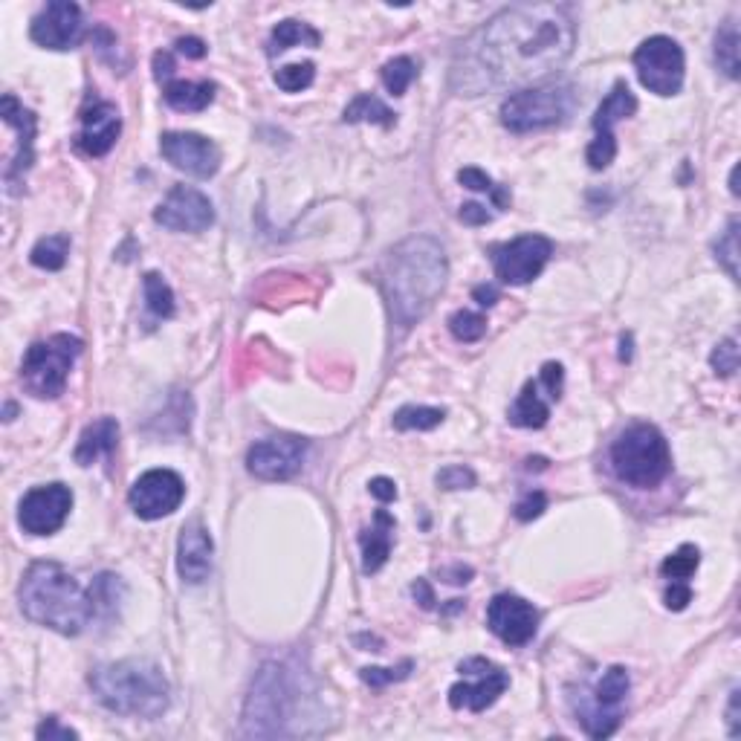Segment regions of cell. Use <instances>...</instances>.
<instances>
[{
  "instance_id": "6da1fadb",
  "label": "cell",
  "mask_w": 741,
  "mask_h": 741,
  "mask_svg": "<svg viewBox=\"0 0 741 741\" xmlns=\"http://www.w3.org/2000/svg\"><path fill=\"white\" fill-rule=\"evenodd\" d=\"M577 44L568 6L519 3L501 9L455 55L452 87L467 96L510 84L536 82L559 70Z\"/></svg>"
},
{
  "instance_id": "7a4b0ae2",
  "label": "cell",
  "mask_w": 741,
  "mask_h": 741,
  "mask_svg": "<svg viewBox=\"0 0 741 741\" xmlns=\"http://www.w3.org/2000/svg\"><path fill=\"white\" fill-rule=\"evenodd\" d=\"M446 275V249L432 235H414L391 249L380 267V287L391 322L400 330L417 325L440 299Z\"/></svg>"
},
{
  "instance_id": "3957f363",
  "label": "cell",
  "mask_w": 741,
  "mask_h": 741,
  "mask_svg": "<svg viewBox=\"0 0 741 741\" xmlns=\"http://www.w3.org/2000/svg\"><path fill=\"white\" fill-rule=\"evenodd\" d=\"M21 608L32 623L64 637L82 634L99 617L93 582L90 588H82L79 579L58 562L29 565L21 582Z\"/></svg>"
},
{
  "instance_id": "277c9868",
  "label": "cell",
  "mask_w": 741,
  "mask_h": 741,
  "mask_svg": "<svg viewBox=\"0 0 741 741\" xmlns=\"http://www.w3.org/2000/svg\"><path fill=\"white\" fill-rule=\"evenodd\" d=\"M90 689L99 704L116 715L160 718L168 710V681L154 660L128 658L102 663L90 672Z\"/></svg>"
},
{
  "instance_id": "5b68a950",
  "label": "cell",
  "mask_w": 741,
  "mask_h": 741,
  "mask_svg": "<svg viewBox=\"0 0 741 741\" xmlns=\"http://www.w3.org/2000/svg\"><path fill=\"white\" fill-rule=\"evenodd\" d=\"M302 675L287 663L270 660L261 666L249 689L244 710V733L247 736H290L293 715L302 707Z\"/></svg>"
},
{
  "instance_id": "8992f818",
  "label": "cell",
  "mask_w": 741,
  "mask_h": 741,
  "mask_svg": "<svg viewBox=\"0 0 741 741\" xmlns=\"http://www.w3.org/2000/svg\"><path fill=\"white\" fill-rule=\"evenodd\" d=\"M611 467L620 481L637 490L658 487L672 469L669 443L652 423H634L611 446Z\"/></svg>"
},
{
  "instance_id": "52a82bcc",
  "label": "cell",
  "mask_w": 741,
  "mask_h": 741,
  "mask_svg": "<svg viewBox=\"0 0 741 741\" xmlns=\"http://www.w3.org/2000/svg\"><path fill=\"white\" fill-rule=\"evenodd\" d=\"M577 108V90L568 82L533 84L516 90L501 105V125L513 134H533L562 125Z\"/></svg>"
},
{
  "instance_id": "ba28073f",
  "label": "cell",
  "mask_w": 741,
  "mask_h": 741,
  "mask_svg": "<svg viewBox=\"0 0 741 741\" xmlns=\"http://www.w3.org/2000/svg\"><path fill=\"white\" fill-rule=\"evenodd\" d=\"M84 342L73 333H55L44 342H35L21 365V383L38 400H55L64 394L73 362L82 354Z\"/></svg>"
},
{
  "instance_id": "9c48e42d",
  "label": "cell",
  "mask_w": 741,
  "mask_h": 741,
  "mask_svg": "<svg viewBox=\"0 0 741 741\" xmlns=\"http://www.w3.org/2000/svg\"><path fill=\"white\" fill-rule=\"evenodd\" d=\"M634 70H637V79L646 90H652L658 96H675V93H681L684 76H687L684 50L678 41H672L666 35H652L637 47Z\"/></svg>"
},
{
  "instance_id": "30bf717a",
  "label": "cell",
  "mask_w": 741,
  "mask_h": 741,
  "mask_svg": "<svg viewBox=\"0 0 741 741\" xmlns=\"http://www.w3.org/2000/svg\"><path fill=\"white\" fill-rule=\"evenodd\" d=\"M629 689H632V678L623 666H611L597 681L591 701L579 707V721L591 739H608L620 727Z\"/></svg>"
},
{
  "instance_id": "8fae6325",
  "label": "cell",
  "mask_w": 741,
  "mask_h": 741,
  "mask_svg": "<svg viewBox=\"0 0 741 741\" xmlns=\"http://www.w3.org/2000/svg\"><path fill=\"white\" fill-rule=\"evenodd\" d=\"M550 255H553V241L545 235H522L510 244H498L493 247V267L495 275L504 284L522 287L530 284L533 278H539L542 270L548 267Z\"/></svg>"
},
{
  "instance_id": "7c38bea8",
  "label": "cell",
  "mask_w": 741,
  "mask_h": 741,
  "mask_svg": "<svg viewBox=\"0 0 741 741\" xmlns=\"http://www.w3.org/2000/svg\"><path fill=\"white\" fill-rule=\"evenodd\" d=\"M461 675L475 678L472 684H455L449 689V707L452 710H469V713H484L510 687V678L501 666H495L487 658H467L458 666Z\"/></svg>"
},
{
  "instance_id": "4fadbf2b",
  "label": "cell",
  "mask_w": 741,
  "mask_h": 741,
  "mask_svg": "<svg viewBox=\"0 0 741 741\" xmlns=\"http://www.w3.org/2000/svg\"><path fill=\"white\" fill-rule=\"evenodd\" d=\"M186 498V484L177 472L171 469H148L139 475L128 493L131 510L145 522H157L171 516Z\"/></svg>"
},
{
  "instance_id": "5bb4252c",
  "label": "cell",
  "mask_w": 741,
  "mask_h": 741,
  "mask_svg": "<svg viewBox=\"0 0 741 741\" xmlns=\"http://www.w3.org/2000/svg\"><path fill=\"white\" fill-rule=\"evenodd\" d=\"M73 510V493L64 484L35 487L24 495L18 507V524L29 536H53L58 533Z\"/></svg>"
},
{
  "instance_id": "9a60e30c",
  "label": "cell",
  "mask_w": 741,
  "mask_h": 741,
  "mask_svg": "<svg viewBox=\"0 0 741 741\" xmlns=\"http://www.w3.org/2000/svg\"><path fill=\"white\" fill-rule=\"evenodd\" d=\"M29 35H32V41L38 47L58 50V53L73 50V47L82 44L84 38L82 9L76 3H70V0H53L35 15Z\"/></svg>"
},
{
  "instance_id": "2e32d148",
  "label": "cell",
  "mask_w": 741,
  "mask_h": 741,
  "mask_svg": "<svg viewBox=\"0 0 741 741\" xmlns=\"http://www.w3.org/2000/svg\"><path fill=\"white\" fill-rule=\"evenodd\" d=\"M160 154L177 171H186L189 177L209 180L220 168V148L209 137H200L192 131H168L160 137Z\"/></svg>"
},
{
  "instance_id": "e0dca14e",
  "label": "cell",
  "mask_w": 741,
  "mask_h": 741,
  "mask_svg": "<svg viewBox=\"0 0 741 741\" xmlns=\"http://www.w3.org/2000/svg\"><path fill=\"white\" fill-rule=\"evenodd\" d=\"M307 440L302 438H267L258 440L247 452V469L261 481H287L304 464Z\"/></svg>"
},
{
  "instance_id": "ac0fdd59",
  "label": "cell",
  "mask_w": 741,
  "mask_h": 741,
  "mask_svg": "<svg viewBox=\"0 0 741 741\" xmlns=\"http://www.w3.org/2000/svg\"><path fill=\"white\" fill-rule=\"evenodd\" d=\"M154 220L171 232H203L215 223V206L194 186H174L157 206Z\"/></svg>"
},
{
  "instance_id": "d6986e66",
  "label": "cell",
  "mask_w": 741,
  "mask_h": 741,
  "mask_svg": "<svg viewBox=\"0 0 741 741\" xmlns=\"http://www.w3.org/2000/svg\"><path fill=\"white\" fill-rule=\"evenodd\" d=\"M0 116L9 128L18 131V151L12 154V160L3 171V183H6V192L18 194L21 192V183H24V174L29 171V165L35 160V128H38V119L29 108H24L12 93L3 96L0 102Z\"/></svg>"
},
{
  "instance_id": "ffe728a7",
  "label": "cell",
  "mask_w": 741,
  "mask_h": 741,
  "mask_svg": "<svg viewBox=\"0 0 741 741\" xmlns=\"http://www.w3.org/2000/svg\"><path fill=\"white\" fill-rule=\"evenodd\" d=\"M487 626L507 646H524L536 637L539 611L516 594H498L487 605Z\"/></svg>"
},
{
  "instance_id": "44dd1931",
  "label": "cell",
  "mask_w": 741,
  "mask_h": 741,
  "mask_svg": "<svg viewBox=\"0 0 741 741\" xmlns=\"http://www.w3.org/2000/svg\"><path fill=\"white\" fill-rule=\"evenodd\" d=\"M122 134V116L110 102H93L82 110V131L76 145L87 157H105Z\"/></svg>"
},
{
  "instance_id": "7402d4cb",
  "label": "cell",
  "mask_w": 741,
  "mask_h": 741,
  "mask_svg": "<svg viewBox=\"0 0 741 741\" xmlns=\"http://www.w3.org/2000/svg\"><path fill=\"white\" fill-rule=\"evenodd\" d=\"M212 536L203 524L189 522L180 533V542H177V571L183 582L189 585H203L209 574H212Z\"/></svg>"
},
{
  "instance_id": "603a6c76",
  "label": "cell",
  "mask_w": 741,
  "mask_h": 741,
  "mask_svg": "<svg viewBox=\"0 0 741 741\" xmlns=\"http://www.w3.org/2000/svg\"><path fill=\"white\" fill-rule=\"evenodd\" d=\"M116 446H119V423L113 417H102L84 429L73 458L79 467H93L99 458H110Z\"/></svg>"
},
{
  "instance_id": "cb8c5ba5",
  "label": "cell",
  "mask_w": 741,
  "mask_h": 741,
  "mask_svg": "<svg viewBox=\"0 0 741 741\" xmlns=\"http://www.w3.org/2000/svg\"><path fill=\"white\" fill-rule=\"evenodd\" d=\"M359 545H362V571L365 574H377L388 562L391 556V545H394V519L377 510L374 513V527L362 530L359 536Z\"/></svg>"
},
{
  "instance_id": "d4e9b609",
  "label": "cell",
  "mask_w": 741,
  "mask_h": 741,
  "mask_svg": "<svg viewBox=\"0 0 741 741\" xmlns=\"http://www.w3.org/2000/svg\"><path fill=\"white\" fill-rule=\"evenodd\" d=\"M550 417V400L542 397V383L530 380L524 385L519 400L513 403L510 409V423L513 426H522V429H542Z\"/></svg>"
},
{
  "instance_id": "484cf974",
  "label": "cell",
  "mask_w": 741,
  "mask_h": 741,
  "mask_svg": "<svg viewBox=\"0 0 741 741\" xmlns=\"http://www.w3.org/2000/svg\"><path fill=\"white\" fill-rule=\"evenodd\" d=\"M215 82H183V79H171L163 87L165 102L174 110L183 113H197V110L209 108L215 99Z\"/></svg>"
},
{
  "instance_id": "4316f807",
  "label": "cell",
  "mask_w": 741,
  "mask_h": 741,
  "mask_svg": "<svg viewBox=\"0 0 741 741\" xmlns=\"http://www.w3.org/2000/svg\"><path fill=\"white\" fill-rule=\"evenodd\" d=\"M634 110H637V99H634V93L629 90V84L617 82L611 87V93L603 99V105L597 108L594 119H591V125H594L597 134H600V131H611L617 122H623V119L634 116Z\"/></svg>"
},
{
  "instance_id": "83f0119b",
  "label": "cell",
  "mask_w": 741,
  "mask_h": 741,
  "mask_svg": "<svg viewBox=\"0 0 741 741\" xmlns=\"http://www.w3.org/2000/svg\"><path fill=\"white\" fill-rule=\"evenodd\" d=\"M299 44L302 47H319L322 44L319 29H313L310 24H302V21H281L273 29V35H270L267 53L278 55L284 53V50H290V47H299Z\"/></svg>"
},
{
  "instance_id": "f1b7e54d",
  "label": "cell",
  "mask_w": 741,
  "mask_h": 741,
  "mask_svg": "<svg viewBox=\"0 0 741 741\" xmlns=\"http://www.w3.org/2000/svg\"><path fill=\"white\" fill-rule=\"evenodd\" d=\"M342 119L345 122H374V125L391 128L397 122V113L388 108L383 99H377L374 93H359L357 99L345 108Z\"/></svg>"
},
{
  "instance_id": "f546056e",
  "label": "cell",
  "mask_w": 741,
  "mask_h": 741,
  "mask_svg": "<svg viewBox=\"0 0 741 741\" xmlns=\"http://www.w3.org/2000/svg\"><path fill=\"white\" fill-rule=\"evenodd\" d=\"M715 64L727 79H739V27L736 21H727L715 32Z\"/></svg>"
},
{
  "instance_id": "4dcf8cb0",
  "label": "cell",
  "mask_w": 741,
  "mask_h": 741,
  "mask_svg": "<svg viewBox=\"0 0 741 741\" xmlns=\"http://www.w3.org/2000/svg\"><path fill=\"white\" fill-rule=\"evenodd\" d=\"M67 255H70V235H47L41 238L32 252H29V261L38 267V270H61L67 264Z\"/></svg>"
},
{
  "instance_id": "1f68e13d",
  "label": "cell",
  "mask_w": 741,
  "mask_h": 741,
  "mask_svg": "<svg viewBox=\"0 0 741 741\" xmlns=\"http://www.w3.org/2000/svg\"><path fill=\"white\" fill-rule=\"evenodd\" d=\"M446 412L432 409V406H403L394 414V429L397 432H429L443 423Z\"/></svg>"
},
{
  "instance_id": "d6a6232c",
  "label": "cell",
  "mask_w": 741,
  "mask_h": 741,
  "mask_svg": "<svg viewBox=\"0 0 741 741\" xmlns=\"http://www.w3.org/2000/svg\"><path fill=\"white\" fill-rule=\"evenodd\" d=\"M142 290H145V302L148 310L157 316V319H171L177 304H174V293L171 287L165 284V278L160 273H148L142 281Z\"/></svg>"
},
{
  "instance_id": "836d02e7",
  "label": "cell",
  "mask_w": 741,
  "mask_h": 741,
  "mask_svg": "<svg viewBox=\"0 0 741 741\" xmlns=\"http://www.w3.org/2000/svg\"><path fill=\"white\" fill-rule=\"evenodd\" d=\"M698 565H701V553L695 545H681V548L675 550L663 565H660V574L666 579H672V582H687L695 571H698Z\"/></svg>"
},
{
  "instance_id": "e575fe53",
  "label": "cell",
  "mask_w": 741,
  "mask_h": 741,
  "mask_svg": "<svg viewBox=\"0 0 741 741\" xmlns=\"http://www.w3.org/2000/svg\"><path fill=\"white\" fill-rule=\"evenodd\" d=\"M715 258L733 281L739 278V218L730 220L724 235L715 241Z\"/></svg>"
},
{
  "instance_id": "d590c367",
  "label": "cell",
  "mask_w": 741,
  "mask_h": 741,
  "mask_svg": "<svg viewBox=\"0 0 741 741\" xmlns=\"http://www.w3.org/2000/svg\"><path fill=\"white\" fill-rule=\"evenodd\" d=\"M414 79H417V64L409 55H397L383 67V84L394 96H403Z\"/></svg>"
},
{
  "instance_id": "8d00e7d4",
  "label": "cell",
  "mask_w": 741,
  "mask_h": 741,
  "mask_svg": "<svg viewBox=\"0 0 741 741\" xmlns=\"http://www.w3.org/2000/svg\"><path fill=\"white\" fill-rule=\"evenodd\" d=\"M449 333L458 342H478L487 333V316L472 313V310H458L449 316Z\"/></svg>"
},
{
  "instance_id": "74e56055",
  "label": "cell",
  "mask_w": 741,
  "mask_h": 741,
  "mask_svg": "<svg viewBox=\"0 0 741 741\" xmlns=\"http://www.w3.org/2000/svg\"><path fill=\"white\" fill-rule=\"evenodd\" d=\"M458 183L461 186H467L472 192H484L493 197V203L498 209H507L510 206V194L504 192V189H498L493 180L481 171V168H461L458 171Z\"/></svg>"
},
{
  "instance_id": "f35d334b",
  "label": "cell",
  "mask_w": 741,
  "mask_h": 741,
  "mask_svg": "<svg viewBox=\"0 0 741 741\" xmlns=\"http://www.w3.org/2000/svg\"><path fill=\"white\" fill-rule=\"evenodd\" d=\"M316 79V67L313 61H304V64H287L275 73V84L284 90V93H302Z\"/></svg>"
},
{
  "instance_id": "ab89813d",
  "label": "cell",
  "mask_w": 741,
  "mask_h": 741,
  "mask_svg": "<svg viewBox=\"0 0 741 741\" xmlns=\"http://www.w3.org/2000/svg\"><path fill=\"white\" fill-rule=\"evenodd\" d=\"M614 157H617V139H614V131H600L594 142L588 145V151H585V160L588 165L594 168V171H605L608 165L614 163Z\"/></svg>"
},
{
  "instance_id": "60d3db41",
  "label": "cell",
  "mask_w": 741,
  "mask_h": 741,
  "mask_svg": "<svg viewBox=\"0 0 741 741\" xmlns=\"http://www.w3.org/2000/svg\"><path fill=\"white\" fill-rule=\"evenodd\" d=\"M412 669H414L412 660H403L400 666H391V669H383V666H368V669H362V672H359V678H362L368 687L383 689V687H388V684L406 681Z\"/></svg>"
},
{
  "instance_id": "b9f144b4",
  "label": "cell",
  "mask_w": 741,
  "mask_h": 741,
  "mask_svg": "<svg viewBox=\"0 0 741 741\" xmlns=\"http://www.w3.org/2000/svg\"><path fill=\"white\" fill-rule=\"evenodd\" d=\"M710 365H713L718 377H733L739 371V342L736 339H724L713 351Z\"/></svg>"
},
{
  "instance_id": "7bdbcfd3",
  "label": "cell",
  "mask_w": 741,
  "mask_h": 741,
  "mask_svg": "<svg viewBox=\"0 0 741 741\" xmlns=\"http://www.w3.org/2000/svg\"><path fill=\"white\" fill-rule=\"evenodd\" d=\"M438 487H443V490H469V487H475V472L467 467L440 469Z\"/></svg>"
},
{
  "instance_id": "ee69618b",
  "label": "cell",
  "mask_w": 741,
  "mask_h": 741,
  "mask_svg": "<svg viewBox=\"0 0 741 741\" xmlns=\"http://www.w3.org/2000/svg\"><path fill=\"white\" fill-rule=\"evenodd\" d=\"M35 739L38 741H76L79 739V733H76V730H70V727H64L55 715H50V718H44V721L38 724Z\"/></svg>"
},
{
  "instance_id": "f6af8a7d",
  "label": "cell",
  "mask_w": 741,
  "mask_h": 741,
  "mask_svg": "<svg viewBox=\"0 0 741 741\" xmlns=\"http://www.w3.org/2000/svg\"><path fill=\"white\" fill-rule=\"evenodd\" d=\"M545 507H548V495L542 493V490H536V493H527L516 504V519L519 522H533V519H539L542 513H545Z\"/></svg>"
},
{
  "instance_id": "bcb514c9",
  "label": "cell",
  "mask_w": 741,
  "mask_h": 741,
  "mask_svg": "<svg viewBox=\"0 0 741 741\" xmlns=\"http://www.w3.org/2000/svg\"><path fill=\"white\" fill-rule=\"evenodd\" d=\"M539 383H542V388L548 391L550 403H556V400L562 397V383H565V371H562V365H559V362H548V365L542 368Z\"/></svg>"
},
{
  "instance_id": "7dc6e473",
  "label": "cell",
  "mask_w": 741,
  "mask_h": 741,
  "mask_svg": "<svg viewBox=\"0 0 741 741\" xmlns=\"http://www.w3.org/2000/svg\"><path fill=\"white\" fill-rule=\"evenodd\" d=\"M663 600H666V608H669V611H684V608L692 603V588H689V582H672Z\"/></svg>"
},
{
  "instance_id": "c3c4849f",
  "label": "cell",
  "mask_w": 741,
  "mask_h": 741,
  "mask_svg": "<svg viewBox=\"0 0 741 741\" xmlns=\"http://www.w3.org/2000/svg\"><path fill=\"white\" fill-rule=\"evenodd\" d=\"M458 218L464 220L467 226H484V223H490V220H493V215H490L484 206H478V203H467V206H461Z\"/></svg>"
},
{
  "instance_id": "681fc988",
  "label": "cell",
  "mask_w": 741,
  "mask_h": 741,
  "mask_svg": "<svg viewBox=\"0 0 741 741\" xmlns=\"http://www.w3.org/2000/svg\"><path fill=\"white\" fill-rule=\"evenodd\" d=\"M368 490H371V495H374L377 501H383V504H388V501H394V498H397V487H394V481H391V478H374V481L368 484Z\"/></svg>"
},
{
  "instance_id": "f907efd6",
  "label": "cell",
  "mask_w": 741,
  "mask_h": 741,
  "mask_svg": "<svg viewBox=\"0 0 741 741\" xmlns=\"http://www.w3.org/2000/svg\"><path fill=\"white\" fill-rule=\"evenodd\" d=\"M171 76H174V58H171V53L154 55V79L168 84L171 82Z\"/></svg>"
},
{
  "instance_id": "816d5d0a",
  "label": "cell",
  "mask_w": 741,
  "mask_h": 741,
  "mask_svg": "<svg viewBox=\"0 0 741 741\" xmlns=\"http://www.w3.org/2000/svg\"><path fill=\"white\" fill-rule=\"evenodd\" d=\"M174 47H177V53L186 55V58H203V55H206V44H203L200 38H194V35H189V38H180Z\"/></svg>"
},
{
  "instance_id": "f5cc1de1",
  "label": "cell",
  "mask_w": 741,
  "mask_h": 741,
  "mask_svg": "<svg viewBox=\"0 0 741 741\" xmlns=\"http://www.w3.org/2000/svg\"><path fill=\"white\" fill-rule=\"evenodd\" d=\"M412 594L414 600L423 605V608H435V603H438V600H435V591H432V585H429L426 579H417V582H414Z\"/></svg>"
},
{
  "instance_id": "db71d44e",
  "label": "cell",
  "mask_w": 741,
  "mask_h": 741,
  "mask_svg": "<svg viewBox=\"0 0 741 741\" xmlns=\"http://www.w3.org/2000/svg\"><path fill=\"white\" fill-rule=\"evenodd\" d=\"M472 299L481 304V307H493L498 302V290H495L493 284H478L475 290H472Z\"/></svg>"
},
{
  "instance_id": "11a10c76",
  "label": "cell",
  "mask_w": 741,
  "mask_h": 741,
  "mask_svg": "<svg viewBox=\"0 0 741 741\" xmlns=\"http://www.w3.org/2000/svg\"><path fill=\"white\" fill-rule=\"evenodd\" d=\"M440 574L446 577V582H452V585H467L469 579H472V568H467V565H455V568H443Z\"/></svg>"
},
{
  "instance_id": "9f6ffc18",
  "label": "cell",
  "mask_w": 741,
  "mask_h": 741,
  "mask_svg": "<svg viewBox=\"0 0 741 741\" xmlns=\"http://www.w3.org/2000/svg\"><path fill=\"white\" fill-rule=\"evenodd\" d=\"M727 721H730V736H739V689H733Z\"/></svg>"
}]
</instances>
